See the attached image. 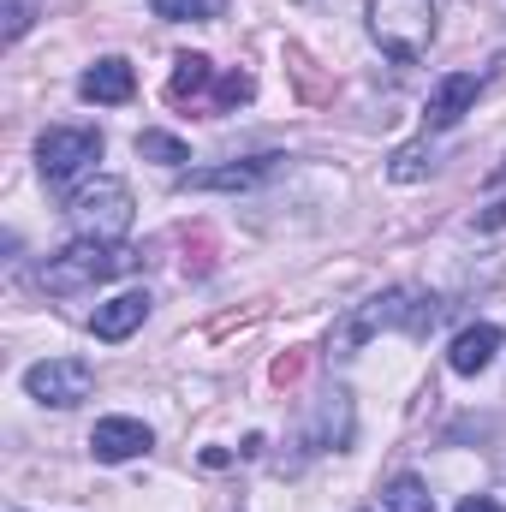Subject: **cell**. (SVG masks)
Returning a JSON list of instances; mask_svg holds the SVG:
<instances>
[{"instance_id":"8fae6325","label":"cell","mask_w":506,"mask_h":512,"mask_svg":"<svg viewBox=\"0 0 506 512\" xmlns=\"http://www.w3.org/2000/svg\"><path fill=\"white\" fill-rule=\"evenodd\" d=\"M78 90H84V102L120 108V102H131V90H137V72H131L126 60H96V66L78 78Z\"/></svg>"},{"instance_id":"52a82bcc","label":"cell","mask_w":506,"mask_h":512,"mask_svg":"<svg viewBox=\"0 0 506 512\" xmlns=\"http://www.w3.org/2000/svg\"><path fill=\"white\" fill-rule=\"evenodd\" d=\"M149 423H137V417H102L96 429H90V453L102 459V465H126L137 453H149Z\"/></svg>"},{"instance_id":"3957f363","label":"cell","mask_w":506,"mask_h":512,"mask_svg":"<svg viewBox=\"0 0 506 512\" xmlns=\"http://www.w3.org/2000/svg\"><path fill=\"white\" fill-rule=\"evenodd\" d=\"M370 30L399 66L423 60L435 42V0H370Z\"/></svg>"},{"instance_id":"7a4b0ae2","label":"cell","mask_w":506,"mask_h":512,"mask_svg":"<svg viewBox=\"0 0 506 512\" xmlns=\"http://www.w3.org/2000/svg\"><path fill=\"white\" fill-rule=\"evenodd\" d=\"M143 256L126 251V245H102V239H78V245H66L60 256H48V268H42V286L48 292H60V298H78V292H96L102 280H114V274H131Z\"/></svg>"},{"instance_id":"30bf717a","label":"cell","mask_w":506,"mask_h":512,"mask_svg":"<svg viewBox=\"0 0 506 512\" xmlns=\"http://www.w3.org/2000/svg\"><path fill=\"white\" fill-rule=\"evenodd\" d=\"M495 352H501V328H495V322H477V328H465V334L453 340L447 364H453L459 376H483V370L495 364Z\"/></svg>"},{"instance_id":"8992f818","label":"cell","mask_w":506,"mask_h":512,"mask_svg":"<svg viewBox=\"0 0 506 512\" xmlns=\"http://www.w3.org/2000/svg\"><path fill=\"white\" fill-rule=\"evenodd\" d=\"M24 387H30V399H42V405H78V399H90L96 370H90L84 358H48V364H30V370H24Z\"/></svg>"},{"instance_id":"9a60e30c","label":"cell","mask_w":506,"mask_h":512,"mask_svg":"<svg viewBox=\"0 0 506 512\" xmlns=\"http://www.w3.org/2000/svg\"><path fill=\"white\" fill-rule=\"evenodd\" d=\"M137 155H149V161H161V167H185V161H191V149H185L173 131H137Z\"/></svg>"},{"instance_id":"2e32d148","label":"cell","mask_w":506,"mask_h":512,"mask_svg":"<svg viewBox=\"0 0 506 512\" xmlns=\"http://www.w3.org/2000/svg\"><path fill=\"white\" fill-rule=\"evenodd\" d=\"M155 18H173V24H197V18H215L221 0H149Z\"/></svg>"},{"instance_id":"277c9868","label":"cell","mask_w":506,"mask_h":512,"mask_svg":"<svg viewBox=\"0 0 506 512\" xmlns=\"http://www.w3.org/2000/svg\"><path fill=\"white\" fill-rule=\"evenodd\" d=\"M72 227L78 239H102V245H120V233L131 227V191L120 179H96L72 197Z\"/></svg>"},{"instance_id":"ba28073f","label":"cell","mask_w":506,"mask_h":512,"mask_svg":"<svg viewBox=\"0 0 506 512\" xmlns=\"http://www.w3.org/2000/svg\"><path fill=\"white\" fill-rule=\"evenodd\" d=\"M477 90H483V78H477V72H447V78H441V84L429 90V108H423V120H429V131L459 126V120L471 114Z\"/></svg>"},{"instance_id":"4fadbf2b","label":"cell","mask_w":506,"mask_h":512,"mask_svg":"<svg viewBox=\"0 0 506 512\" xmlns=\"http://www.w3.org/2000/svg\"><path fill=\"white\" fill-rule=\"evenodd\" d=\"M381 512H435V495H429V483L423 477H393L387 483V495H381Z\"/></svg>"},{"instance_id":"5b68a950","label":"cell","mask_w":506,"mask_h":512,"mask_svg":"<svg viewBox=\"0 0 506 512\" xmlns=\"http://www.w3.org/2000/svg\"><path fill=\"white\" fill-rule=\"evenodd\" d=\"M96 155H102V131L90 126H54L36 137V167H42L48 185H72Z\"/></svg>"},{"instance_id":"ac0fdd59","label":"cell","mask_w":506,"mask_h":512,"mask_svg":"<svg viewBox=\"0 0 506 512\" xmlns=\"http://www.w3.org/2000/svg\"><path fill=\"white\" fill-rule=\"evenodd\" d=\"M459 512H506V507H501V501H489V495H471Z\"/></svg>"},{"instance_id":"6da1fadb","label":"cell","mask_w":506,"mask_h":512,"mask_svg":"<svg viewBox=\"0 0 506 512\" xmlns=\"http://www.w3.org/2000/svg\"><path fill=\"white\" fill-rule=\"evenodd\" d=\"M435 322H441V298H429V292H417V286H393V292H381V298H370L364 310L346 316V328L334 334V352H340V358L358 352L364 340H376L381 328H399V334L423 340Z\"/></svg>"},{"instance_id":"9c48e42d","label":"cell","mask_w":506,"mask_h":512,"mask_svg":"<svg viewBox=\"0 0 506 512\" xmlns=\"http://www.w3.org/2000/svg\"><path fill=\"white\" fill-rule=\"evenodd\" d=\"M274 173V155H256V161H227V167H203V173H185V191H251L256 179Z\"/></svg>"},{"instance_id":"e0dca14e","label":"cell","mask_w":506,"mask_h":512,"mask_svg":"<svg viewBox=\"0 0 506 512\" xmlns=\"http://www.w3.org/2000/svg\"><path fill=\"white\" fill-rule=\"evenodd\" d=\"M251 72H227L221 78V108H239V102H251Z\"/></svg>"},{"instance_id":"7c38bea8","label":"cell","mask_w":506,"mask_h":512,"mask_svg":"<svg viewBox=\"0 0 506 512\" xmlns=\"http://www.w3.org/2000/svg\"><path fill=\"white\" fill-rule=\"evenodd\" d=\"M143 316H149V292H120L114 304H102L90 316V328H96V340H126L131 328H143Z\"/></svg>"},{"instance_id":"5bb4252c","label":"cell","mask_w":506,"mask_h":512,"mask_svg":"<svg viewBox=\"0 0 506 512\" xmlns=\"http://www.w3.org/2000/svg\"><path fill=\"white\" fill-rule=\"evenodd\" d=\"M209 72H215V66H209L203 54H179V60H173V84H167V96H173V102L203 96V90H209Z\"/></svg>"}]
</instances>
